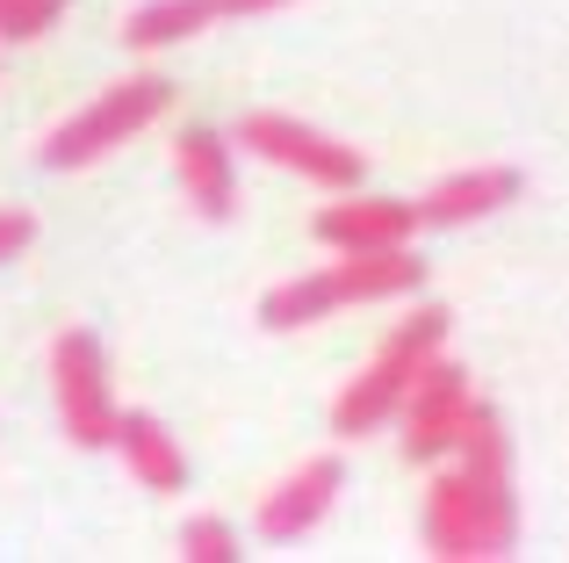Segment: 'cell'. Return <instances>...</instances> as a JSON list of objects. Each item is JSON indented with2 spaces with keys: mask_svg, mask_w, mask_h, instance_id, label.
<instances>
[{
  "mask_svg": "<svg viewBox=\"0 0 569 563\" xmlns=\"http://www.w3.org/2000/svg\"><path fill=\"white\" fill-rule=\"evenodd\" d=\"M469 405H476L469 368H461V362H440V354H426V362H418V376L403 383V397H397L403 455H411V463H440V455H455Z\"/></svg>",
  "mask_w": 569,
  "mask_h": 563,
  "instance_id": "obj_5",
  "label": "cell"
},
{
  "mask_svg": "<svg viewBox=\"0 0 569 563\" xmlns=\"http://www.w3.org/2000/svg\"><path fill=\"white\" fill-rule=\"evenodd\" d=\"M418 542H426V556H440V563H498V550H490V527H483V513H476L461 470H447V477L426 484Z\"/></svg>",
  "mask_w": 569,
  "mask_h": 563,
  "instance_id": "obj_7",
  "label": "cell"
},
{
  "mask_svg": "<svg viewBox=\"0 0 569 563\" xmlns=\"http://www.w3.org/2000/svg\"><path fill=\"white\" fill-rule=\"evenodd\" d=\"M455 448H461V484H469L476 513H483V527H490V550L512 556V542H519V498H512V441H505V419L490 405H469Z\"/></svg>",
  "mask_w": 569,
  "mask_h": 563,
  "instance_id": "obj_6",
  "label": "cell"
},
{
  "mask_svg": "<svg viewBox=\"0 0 569 563\" xmlns=\"http://www.w3.org/2000/svg\"><path fill=\"white\" fill-rule=\"evenodd\" d=\"M29 239H37V217L29 210H0V260H22Z\"/></svg>",
  "mask_w": 569,
  "mask_h": 563,
  "instance_id": "obj_18",
  "label": "cell"
},
{
  "mask_svg": "<svg viewBox=\"0 0 569 563\" xmlns=\"http://www.w3.org/2000/svg\"><path fill=\"white\" fill-rule=\"evenodd\" d=\"M339 492H347V463H339V455H310L303 470H289V477L267 492V506H260V542H303L310 527L332 513Z\"/></svg>",
  "mask_w": 569,
  "mask_h": 563,
  "instance_id": "obj_8",
  "label": "cell"
},
{
  "mask_svg": "<svg viewBox=\"0 0 569 563\" xmlns=\"http://www.w3.org/2000/svg\"><path fill=\"white\" fill-rule=\"evenodd\" d=\"M231 145H252L260 159H274V167L303 174V181L332 188V196H347V188L368 181V159L353 152V145L325 138V130H310L303 116H281V109H246L231 130Z\"/></svg>",
  "mask_w": 569,
  "mask_h": 563,
  "instance_id": "obj_3",
  "label": "cell"
},
{
  "mask_svg": "<svg viewBox=\"0 0 569 563\" xmlns=\"http://www.w3.org/2000/svg\"><path fill=\"white\" fill-rule=\"evenodd\" d=\"M51 391H58V419H66L72 448H109L116 434V397H109V362L101 339L87 325H66L51 339Z\"/></svg>",
  "mask_w": 569,
  "mask_h": 563,
  "instance_id": "obj_4",
  "label": "cell"
},
{
  "mask_svg": "<svg viewBox=\"0 0 569 563\" xmlns=\"http://www.w3.org/2000/svg\"><path fill=\"white\" fill-rule=\"evenodd\" d=\"M440 339H447V310H440V304L411 310V318H403L397 333H389L382 347H376V362H368L361 376L339 391V405H332V434H339V441H368L382 419H397L403 383L418 376V362H426V354H440Z\"/></svg>",
  "mask_w": 569,
  "mask_h": 563,
  "instance_id": "obj_1",
  "label": "cell"
},
{
  "mask_svg": "<svg viewBox=\"0 0 569 563\" xmlns=\"http://www.w3.org/2000/svg\"><path fill=\"white\" fill-rule=\"evenodd\" d=\"M209 8H217V22H231V14H274L289 0H209Z\"/></svg>",
  "mask_w": 569,
  "mask_h": 563,
  "instance_id": "obj_19",
  "label": "cell"
},
{
  "mask_svg": "<svg viewBox=\"0 0 569 563\" xmlns=\"http://www.w3.org/2000/svg\"><path fill=\"white\" fill-rule=\"evenodd\" d=\"M58 14H66V0H0V37L8 43H37Z\"/></svg>",
  "mask_w": 569,
  "mask_h": 563,
  "instance_id": "obj_17",
  "label": "cell"
},
{
  "mask_svg": "<svg viewBox=\"0 0 569 563\" xmlns=\"http://www.w3.org/2000/svg\"><path fill=\"white\" fill-rule=\"evenodd\" d=\"M217 22V8L209 0H144V8L123 14V43L130 51H167V43L194 37V29Z\"/></svg>",
  "mask_w": 569,
  "mask_h": 563,
  "instance_id": "obj_14",
  "label": "cell"
},
{
  "mask_svg": "<svg viewBox=\"0 0 569 563\" xmlns=\"http://www.w3.org/2000/svg\"><path fill=\"white\" fill-rule=\"evenodd\" d=\"M173 109V87L159 80V72H138V80H116L109 95H94L80 116H66V124L43 138V167L51 174H72V167H94V159H109L116 145H130L144 124H159V116Z\"/></svg>",
  "mask_w": 569,
  "mask_h": 563,
  "instance_id": "obj_2",
  "label": "cell"
},
{
  "mask_svg": "<svg viewBox=\"0 0 569 563\" xmlns=\"http://www.w3.org/2000/svg\"><path fill=\"white\" fill-rule=\"evenodd\" d=\"M181 556H188V563H238L246 550H238V527H231V521L202 513V521L181 527Z\"/></svg>",
  "mask_w": 569,
  "mask_h": 563,
  "instance_id": "obj_16",
  "label": "cell"
},
{
  "mask_svg": "<svg viewBox=\"0 0 569 563\" xmlns=\"http://www.w3.org/2000/svg\"><path fill=\"white\" fill-rule=\"evenodd\" d=\"M173 167H181V188H188L194 217H202V225H231V210H238L231 138L194 124V130H181V138H173Z\"/></svg>",
  "mask_w": 569,
  "mask_h": 563,
  "instance_id": "obj_9",
  "label": "cell"
},
{
  "mask_svg": "<svg viewBox=\"0 0 569 563\" xmlns=\"http://www.w3.org/2000/svg\"><path fill=\"white\" fill-rule=\"evenodd\" d=\"M418 210L411 203H389V196H353L332 203V210L310 217V239L332 246V254H361V246H411Z\"/></svg>",
  "mask_w": 569,
  "mask_h": 563,
  "instance_id": "obj_11",
  "label": "cell"
},
{
  "mask_svg": "<svg viewBox=\"0 0 569 563\" xmlns=\"http://www.w3.org/2000/svg\"><path fill=\"white\" fill-rule=\"evenodd\" d=\"M332 296L347 304H389V296H411L426 282V260H411L403 246H361V254H339L332 268Z\"/></svg>",
  "mask_w": 569,
  "mask_h": 563,
  "instance_id": "obj_13",
  "label": "cell"
},
{
  "mask_svg": "<svg viewBox=\"0 0 569 563\" xmlns=\"http://www.w3.org/2000/svg\"><path fill=\"white\" fill-rule=\"evenodd\" d=\"M519 196H527L519 167H469V174H455V181L426 188V203H411V210H418V225L447 231V225H476V217L505 210V203H519Z\"/></svg>",
  "mask_w": 569,
  "mask_h": 563,
  "instance_id": "obj_12",
  "label": "cell"
},
{
  "mask_svg": "<svg viewBox=\"0 0 569 563\" xmlns=\"http://www.w3.org/2000/svg\"><path fill=\"white\" fill-rule=\"evenodd\" d=\"M339 310V296H332V275H296V282H274V289L260 296V325L267 333H303V325H318V318H332Z\"/></svg>",
  "mask_w": 569,
  "mask_h": 563,
  "instance_id": "obj_15",
  "label": "cell"
},
{
  "mask_svg": "<svg viewBox=\"0 0 569 563\" xmlns=\"http://www.w3.org/2000/svg\"><path fill=\"white\" fill-rule=\"evenodd\" d=\"M109 448H123V470L138 477V492H188V448L173 441V426L159 419V412H116V434Z\"/></svg>",
  "mask_w": 569,
  "mask_h": 563,
  "instance_id": "obj_10",
  "label": "cell"
}]
</instances>
